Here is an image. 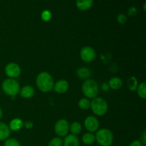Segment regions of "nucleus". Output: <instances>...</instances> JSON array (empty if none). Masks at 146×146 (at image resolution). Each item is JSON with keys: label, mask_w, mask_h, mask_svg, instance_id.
Here are the masks:
<instances>
[{"label": "nucleus", "mask_w": 146, "mask_h": 146, "mask_svg": "<svg viewBox=\"0 0 146 146\" xmlns=\"http://www.w3.org/2000/svg\"><path fill=\"white\" fill-rule=\"evenodd\" d=\"M36 84L40 91L44 93H47L54 88V81L49 73L43 71L37 76Z\"/></svg>", "instance_id": "nucleus-1"}, {"label": "nucleus", "mask_w": 146, "mask_h": 146, "mask_svg": "<svg viewBox=\"0 0 146 146\" xmlns=\"http://www.w3.org/2000/svg\"><path fill=\"white\" fill-rule=\"evenodd\" d=\"M95 138L96 142L101 146H111L113 142V135L108 128L98 130Z\"/></svg>", "instance_id": "nucleus-2"}, {"label": "nucleus", "mask_w": 146, "mask_h": 146, "mask_svg": "<svg viewBox=\"0 0 146 146\" xmlns=\"http://www.w3.org/2000/svg\"><path fill=\"white\" fill-rule=\"evenodd\" d=\"M2 91L9 96H15L19 93L20 86L18 81L14 78H8L4 80L1 84Z\"/></svg>", "instance_id": "nucleus-3"}, {"label": "nucleus", "mask_w": 146, "mask_h": 146, "mask_svg": "<svg viewBox=\"0 0 146 146\" xmlns=\"http://www.w3.org/2000/svg\"><path fill=\"white\" fill-rule=\"evenodd\" d=\"M91 108L95 115L101 116L107 113L108 106L104 98L96 97L92 101H91Z\"/></svg>", "instance_id": "nucleus-4"}, {"label": "nucleus", "mask_w": 146, "mask_h": 146, "mask_svg": "<svg viewBox=\"0 0 146 146\" xmlns=\"http://www.w3.org/2000/svg\"><path fill=\"white\" fill-rule=\"evenodd\" d=\"M82 91L88 98H95L98 94V86L95 81L87 79L82 85Z\"/></svg>", "instance_id": "nucleus-5"}, {"label": "nucleus", "mask_w": 146, "mask_h": 146, "mask_svg": "<svg viewBox=\"0 0 146 146\" xmlns=\"http://www.w3.org/2000/svg\"><path fill=\"white\" fill-rule=\"evenodd\" d=\"M55 133L58 136L65 137L69 131V124L68 122L65 119H60L56 123L54 126Z\"/></svg>", "instance_id": "nucleus-6"}, {"label": "nucleus", "mask_w": 146, "mask_h": 146, "mask_svg": "<svg viewBox=\"0 0 146 146\" xmlns=\"http://www.w3.org/2000/svg\"><path fill=\"white\" fill-rule=\"evenodd\" d=\"M80 56L85 62H92L96 58V51L92 47L85 46L81 48L80 51Z\"/></svg>", "instance_id": "nucleus-7"}, {"label": "nucleus", "mask_w": 146, "mask_h": 146, "mask_svg": "<svg viewBox=\"0 0 146 146\" xmlns=\"http://www.w3.org/2000/svg\"><path fill=\"white\" fill-rule=\"evenodd\" d=\"M4 71L9 78H16L21 74V68L16 63H9L6 66Z\"/></svg>", "instance_id": "nucleus-8"}, {"label": "nucleus", "mask_w": 146, "mask_h": 146, "mask_svg": "<svg viewBox=\"0 0 146 146\" xmlns=\"http://www.w3.org/2000/svg\"><path fill=\"white\" fill-rule=\"evenodd\" d=\"M84 125L87 131H89V133H94L98 131L99 123L96 117L90 115L87 117L84 121Z\"/></svg>", "instance_id": "nucleus-9"}, {"label": "nucleus", "mask_w": 146, "mask_h": 146, "mask_svg": "<svg viewBox=\"0 0 146 146\" xmlns=\"http://www.w3.org/2000/svg\"><path fill=\"white\" fill-rule=\"evenodd\" d=\"M68 88H69V84H68V81L64 79L59 80L54 85V89L55 92L60 94L66 92Z\"/></svg>", "instance_id": "nucleus-10"}, {"label": "nucleus", "mask_w": 146, "mask_h": 146, "mask_svg": "<svg viewBox=\"0 0 146 146\" xmlns=\"http://www.w3.org/2000/svg\"><path fill=\"white\" fill-rule=\"evenodd\" d=\"M63 146H79V140L75 135H68L63 141Z\"/></svg>", "instance_id": "nucleus-11"}, {"label": "nucleus", "mask_w": 146, "mask_h": 146, "mask_svg": "<svg viewBox=\"0 0 146 146\" xmlns=\"http://www.w3.org/2000/svg\"><path fill=\"white\" fill-rule=\"evenodd\" d=\"M10 131L9 125L5 123L0 122V141H4L8 139L10 135Z\"/></svg>", "instance_id": "nucleus-12"}, {"label": "nucleus", "mask_w": 146, "mask_h": 146, "mask_svg": "<svg viewBox=\"0 0 146 146\" xmlns=\"http://www.w3.org/2000/svg\"><path fill=\"white\" fill-rule=\"evenodd\" d=\"M19 92L20 95L22 98L27 99V98H30L34 96L35 91H34V88L32 86L29 85H27L23 87Z\"/></svg>", "instance_id": "nucleus-13"}, {"label": "nucleus", "mask_w": 146, "mask_h": 146, "mask_svg": "<svg viewBox=\"0 0 146 146\" xmlns=\"http://www.w3.org/2000/svg\"><path fill=\"white\" fill-rule=\"evenodd\" d=\"M23 126H24V123H23L22 120L20 119V118H16L10 121L9 128L10 131H19Z\"/></svg>", "instance_id": "nucleus-14"}, {"label": "nucleus", "mask_w": 146, "mask_h": 146, "mask_svg": "<svg viewBox=\"0 0 146 146\" xmlns=\"http://www.w3.org/2000/svg\"><path fill=\"white\" fill-rule=\"evenodd\" d=\"M93 4V0H77L76 7L81 11L89 9Z\"/></svg>", "instance_id": "nucleus-15"}, {"label": "nucleus", "mask_w": 146, "mask_h": 146, "mask_svg": "<svg viewBox=\"0 0 146 146\" xmlns=\"http://www.w3.org/2000/svg\"><path fill=\"white\" fill-rule=\"evenodd\" d=\"M122 80L118 77H113L110 79L109 82H108L109 88L113 90H118L121 88L122 86Z\"/></svg>", "instance_id": "nucleus-16"}, {"label": "nucleus", "mask_w": 146, "mask_h": 146, "mask_svg": "<svg viewBox=\"0 0 146 146\" xmlns=\"http://www.w3.org/2000/svg\"><path fill=\"white\" fill-rule=\"evenodd\" d=\"M76 74L81 79H87L91 75V72L88 68L86 67H81L76 71Z\"/></svg>", "instance_id": "nucleus-17"}, {"label": "nucleus", "mask_w": 146, "mask_h": 146, "mask_svg": "<svg viewBox=\"0 0 146 146\" xmlns=\"http://www.w3.org/2000/svg\"><path fill=\"white\" fill-rule=\"evenodd\" d=\"M82 141L84 144L87 145H91L94 143L96 141L95 135L91 133H85L82 137Z\"/></svg>", "instance_id": "nucleus-18"}, {"label": "nucleus", "mask_w": 146, "mask_h": 146, "mask_svg": "<svg viewBox=\"0 0 146 146\" xmlns=\"http://www.w3.org/2000/svg\"><path fill=\"white\" fill-rule=\"evenodd\" d=\"M69 131L71 132L72 135H78L82 131V125L78 122H74L69 126Z\"/></svg>", "instance_id": "nucleus-19"}, {"label": "nucleus", "mask_w": 146, "mask_h": 146, "mask_svg": "<svg viewBox=\"0 0 146 146\" xmlns=\"http://www.w3.org/2000/svg\"><path fill=\"white\" fill-rule=\"evenodd\" d=\"M137 92L139 97L142 99H145L146 98V84L145 82L141 83V84L137 87Z\"/></svg>", "instance_id": "nucleus-20"}, {"label": "nucleus", "mask_w": 146, "mask_h": 146, "mask_svg": "<svg viewBox=\"0 0 146 146\" xmlns=\"http://www.w3.org/2000/svg\"><path fill=\"white\" fill-rule=\"evenodd\" d=\"M138 86V80L135 76H131V78H129L128 81V86L131 91H135L137 89Z\"/></svg>", "instance_id": "nucleus-21"}, {"label": "nucleus", "mask_w": 146, "mask_h": 146, "mask_svg": "<svg viewBox=\"0 0 146 146\" xmlns=\"http://www.w3.org/2000/svg\"><path fill=\"white\" fill-rule=\"evenodd\" d=\"M78 106L82 110H88L91 108V101L88 98H81L78 101Z\"/></svg>", "instance_id": "nucleus-22"}, {"label": "nucleus", "mask_w": 146, "mask_h": 146, "mask_svg": "<svg viewBox=\"0 0 146 146\" xmlns=\"http://www.w3.org/2000/svg\"><path fill=\"white\" fill-rule=\"evenodd\" d=\"M48 146H63V140L60 137H55L50 141Z\"/></svg>", "instance_id": "nucleus-23"}, {"label": "nucleus", "mask_w": 146, "mask_h": 146, "mask_svg": "<svg viewBox=\"0 0 146 146\" xmlns=\"http://www.w3.org/2000/svg\"><path fill=\"white\" fill-rule=\"evenodd\" d=\"M4 146H21V143L15 138H8L4 142Z\"/></svg>", "instance_id": "nucleus-24"}, {"label": "nucleus", "mask_w": 146, "mask_h": 146, "mask_svg": "<svg viewBox=\"0 0 146 146\" xmlns=\"http://www.w3.org/2000/svg\"><path fill=\"white\" fill-rule=\"evenodd\" d=\"M51 14L49 11L48 10H45L42 12L41 14V19H42L44 21H48L51 19Z\"/></svg>", "instance_id": "nucleus-25"}, {"label": "nucleus", "mask_w": 146, "mask_h": 146, "mask_svg": "<svg viewBox=\"0 0 146 146\" xmlns=\"http://www.w3.org/2000/svg\"><path fill=\"white\" fill-rule=\"evenodd\" d=\"M117 20H118V22L119 23V24H123L127 21V17H125V15H124V14H120L118 16V17H117Z\"/></svg>", "instance_id": "nucleus-26"}, {"label": "nucleus", "mask_w": 146, "mask_h": 146, "mask_svg": "<svg viewBox=\"0 0 146 146\" xmlns=\"http://www.w3.org/2000/svg\"><path fill=\"white\" fill-rule=\"evenodd\" d=\"M137 12H138V10H137V9L135 8V7H131L129 9H128V14L129 16L133 17V16H135V14H137Z\"/></svg>", "instance_id": "nucleus-27"}, {"label": "nucleus", "mask_w": 146, "mask_h": 146, "mask_svg": "<svg viewBox=\"0 0 146 146\" xmlns=\"http://www.w3.org/2000/svg\"><path fill=\"white\" fill-rule=\"evenodd\" d=\"M130 146H143V145L142 143H141V141L136 140V141H133V142L131 143V145H130Z\"/></svg>", "instance_id": "nucleus-28"}, {"label": "nucleus", "mask_w": 146, "mask_h": 146, "mask_svg": "<svg viewBox=\"0 0 146 146\" xmlns=\"http://www.w3.org/2000/svg\"><path fill=\"white\" fill-rule=\"evenodd\" d=\"M24 126H25V128L27 129H29L33 127V123L31 121H27L25 123H24Z\"/></svg>", "instance_id": "nucleus-29"}, {"label": "nucleus", "mask_w": 146, "mask_h": 146, "mask_svg": "<svg viewBox=\"0 0 146 146\" xmlns=\"http://www.w3.org/2000/svg\"><path fill=\"white\" fill-rule=\"evenodd\" d=\"M101 88H102L103 91H107L109 90V86H108V84H106V83H104V84H102V86H101Z\"/></svg>", "instance_id": "nucleus-30"}, {"label": "nucleus", "mask_w": 146, "mask_h": 146, "mask_svg": "<svg viewBox=\"0 0 146 146\" xmlns=\"http://www.w3.org/2000/svg\"><path fill=\"white\" fill-rule=\"evenodd\" d=\"M143 145H146V133L145 131H144L143 134L142 136V141H141Z\"/></svg>", "instance_id": "nucleus-31"}, {"label": "nucleus", "mask_w": 146, "mask_h": 146, "mask_svg": "<svg viewBox=\"0 0 146 146\" xmlns=\"http://www.w3.org/2000/svg\"><path fill=\"white\" fill-rule=\"evenodd\" d=\"M2 115H3L2 109H1V107H0V120H1V117H2Z\"/></svg>", "instance_id": "nucleus-32"}]
</instances>
